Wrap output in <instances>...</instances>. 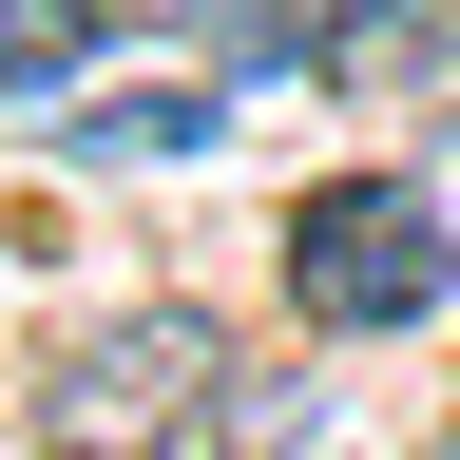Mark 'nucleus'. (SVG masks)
<instances>
[{
	"label": "nucleus",
	"mask_w": 460,
	"mask_h": 460,
	"mask_svg": "<svg viewBox=\"0 0 460 460\" xmlns=\"http://www.w3.org/2000/svg\"><path fill=\"white\" fill-rule=\"evenodd\" d=\"M307 77L326 96H460V0H307Z\"/></svg>",
	"instance_id": "nucleus-3"
},
{
	"label": "nucleus",
	"mask_w": 460,
	"mask_h": 460,
	"mask_svg": "<svg viewBox=\"0 0 460 460\" xmlns=\"http://www.w3.org/2000/svg\"><path fill=\"white\" fill-rule=\"evenodd\" d=\"M269 269H288V326L307 345H402V326L460 307V211L422 172H326V192H288Z\"/></svg>",
	"instance_id": "nucleus-2"
},
{
	"label": "nucleus",
	"mask_w": 460,
	"mask_h": 460,
	"mask_svg": "<svg viewBox=\"0 0 460 460\" xmlns=\"http://www.w3.org/2000/svg\"><path fill=\"white\" fill-rule=\"evenodd\" d=\"M211 115H230V77H172V96H115V115H77V154H211Z\"/></svg>",
	"instance_id": "nucleus-5"
},
{
	"label": "nucleus",
	"mask_w": 460,
	"mask_h": 460,
	"mask_svg": "<svg viewBox=\"0 0 460 460\" xmlns=\"http://www.w3.org/2000/svg\"><path fill=\"white\" fill-rule=\"evenodd\" d=\"M115 39H192L211 77H307V0H96Z\"/></svg>",
	"instance_id": "nucleus-4"
},
{
	"label": "nucleus",
	"mask_w": 460,
	"mask_h": 460,
	"mask_svg": "<svg viewBox=\"0 0 460 460\" xmlns=\"http://www.w3.org/2000/svg\"><path fill=\"white\" fill-rule=\"evenodd\" d=\"M230 402V326L192 288H135V307H77L20 384V441L39 460H192Z\"/></svg>",
	"instance_id": "nucleus-1"
}]
</instances>
